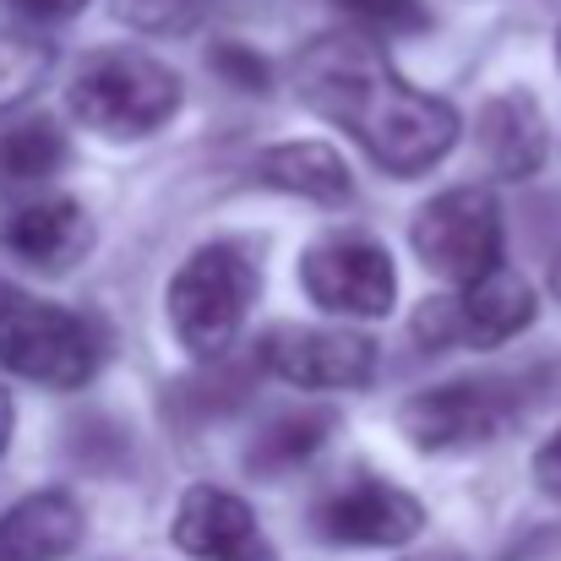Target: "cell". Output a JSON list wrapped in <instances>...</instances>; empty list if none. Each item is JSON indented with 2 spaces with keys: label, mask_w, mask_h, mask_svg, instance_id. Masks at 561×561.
I'll return each instance as SVG.
<instances>
[{
  "label": "cell",
  "mask_w": 561,
  "mask_h": 561,
  "mask_svg": "<svg viewBox=\"0 0 561 561\" xmlns=\"http://www.w3.org/2000/svg\"><path fill=\"white\" fill-rule=\"evenodd\" d=\"M295 93L333 126H344L387 175H431L453 142L458 115L436 93L409 88L387 55L360 33H328L300 49L295 60Z\"/></svg>",
  "instance_id": "obj_1"
},
{
  "label": "cell",
  "mask_w": 561,
  "mask_h": 561,
  "mask_svg": "<svg viewBox=\"0 0 561 561\" xmlns=\"http://www.w3.org/2000/svg\"><path fill=\"white\" fill-rule=\"evenodd\" d=\"M66 110L99 137L137 142L181 110V77L142 49H99L66 88Z\"/></svg>",
  "instance_id": "obj_2"
},
{
  "label": "cell",
  "mask_w": 561,
  "mask_h": 561,
  "mask_svg": "<svg viewBox=\"0 0 561 561\" xmlns=\"http://www.w3.org/2000/svg\"><path fill=\"white\" fill-rule=\"evenodd\" d=\"M256 306V256L245 245H202L170 284V322L191 355H218Z\"/></svg>",
  "instance_id": "obj_3"
},
{
  "label": "cell",
  "mask_w": 561,
  "mask_h": 561,
  "mask_svg": "<svg viewBox=\"0 0 561 561\" xmlns=\"http://www.w3.org/2000/svg\"><path fill=\"white\" fill-rule=\"evenodd\" d=\"M0 366L11 376H27L38 387H82L99 371V344L82 317L66 306H44L27 295H5L0 306Z\"/></svg>",
  "instance_id": "obj_4"
},
{
  "label": "cell",
  "mask_w": 561,
  "mask_h": 561,
  "mask_svg": "<svg viewBox=\"0 0 561 561\" xmlns=\"http://www.w3.org/2000/svg\"><path fill=\"white\" fill-rule=\"evenodd\" d=\"M414 256L458 289L496 273L502 267V207L474 186L431 196L414 218Z\"/></svg>",
  "instance_id": "obj_5"
},
{
  "label": "cell",
  "mask_w": 561,
  "mask_h": 561,
  "mask_svg": "<svg viewBox=\"0 0 561 561\" xmlns=\"http://www.w3.org/2000/svg\"><path fill=\"white\" fill-rule=\"evenodd\" d=\"M300 278H306V295L322 306V311H339V317H387L392 300H398V278H392V256L376 245L371 234H328L306 251L300 262Z\"/></svg>",
  "instance_id": "obj_6"
},
{
  "label": "cell",
  "mask_w": 561,
  "mask_h": 561,
  "mask_svg": "<svg viewBox=\"0 0 561 561\" xmlns=\"http://www.w3.org/2000/svg\"><path fill=\"white\" fill-rule=\"evenodd\" d=\"M507 420V392L491 381H447L403 403L398 425L414 447L425 453H453V447H480L502 431Z\"/></svg>",
  "instance_id": "obj_7"
},
{
  "label": "cell",
  "mask_w": 561,
  "mask_h": 561,
  "mask_svg": "<svg viewBox=\"0 0 561 561\" xmlns=\"http://www.w3.org/2000/svg\"><path fill=\"white\" fill-rule=\"evenodd\" d=\"M262 366L295 387H366L376 371V344L371 333L273 328L262 339Z\"/></svg>",
  "instance_id": "obj_8"
},
{
  "label": "cell",
  "mask_w": 561,
  "mask_h": 561,
  "mask_svg": "<svg viewBox=\"0 0 561 561\" xmlns=\"http://www.w3.org/2000/svg\"><path fill=\"white\" fill-rule=\"evenodd\" d=\"M317 529L333 546H409L425 529V507L403 485L360 474L317 507Z\"/></svg>",
  "instance_id": "obj_9"
},
{
  "label": "cell",
  "mask_w": 561,
  "mask_h": 561,
  "mask_svg": "<svg viewBox=\"0 0 561 561\" xmlns=\"http://www.w3.org/2000/svg\"><path fill=\"white\" fill-rule=\"evenodd\" d=\"M175 546L196 561H278L256 513L224 485H191L175 513Z\"/></svg>",
  "instance_id": "obj_10"
},
{
  "label": "cell",
  "mask_w": 561,
  "mask_h": 561,
  "mask_svg": "<svg viewBox=\"0 0 561 561\" xmlns=\"http://www.w3.org/2000/svg\"><path fill=\"white\" fill-rule=\"evenodd\" d=\"M431 311L442 317V333H436L431 344L463 339V344H474V350H491V344H507L513 333H524V328L535 322L540 300H535V289H529L518 273L496 267V273L463 284V295H458L453 306L442 300V306H431Z\"/></svg>",
  "instance_id": "obj_11"
},
{
  "label": "cell",
  "mask_w": 561,
  "mask_h": 561,
  "mask_svg": "<svg viewBox=\"0 0 561 561\" xmlns=\"http://www.w3.org/2000/svg\"><path fill=\"white\" fill-rule=\"evenodd\" d=\"M0 245L27 267H66L88 251V213L71 196H33L0 213Z\"/></svg>",
  "instance_id": "obj_12"
},
{
  "label": "cell",
  "mask_w": 561,
  "mask_h": 561,
  "mask_svg": "<svg viewBox=\"0 0 561 561\" xmlns=\"http://www.w3.org/2000/svg\"><path fill=\"white\" fill-rule=\"evenodd\" d=\"M82 540V507L66 491H33L0 513V561H66Z\"/></svg>",
  "instance_id": "obj_13"
},
{
  "label": "cell",
  "mask_w": 561,
  "mask_h": 561,
  "mask_svg": "<svg viewBox=\"0 0 561 561\" xmlns=\"http://www.w3.org/2000/svg\"><path fill=\"white\" fill-rule=\"evenodd\" d=\"M480 148L491 159V170L502 181H524L540 170L546 159V121H540V104L529 93H502L485 104V121H480Z\"/></svg>",
  "instance_id": "obj_14"
},
{
  "label": "cell",
  "mask_w": 561,
  "mask_h": 561,
  "mask_svg": "<svg viewBox=\"0 0 561 561\" xmlns=\"http://www.w3.org/2000/svg\"><path fill=\"white\" fill-rule=\"evenodd\" d=\"M256 175L273 191H289V196H306V202H322V207H339V202L355 196L350 164L322 142H278V148L262 153Z\"/></svg>",
  "instance_id": "obj_15"
},
{
  "label": "cell",
  "mask_w": 561,
  "mask_h": 561,
  "mask_svg": "<svg viewBox=\"0 0 561 561\" xmlns=\"http://www.w3.org/2000/svg\"><path fill=\"white\" fill-rule=\"evenodd\" d=\"M66 164V137L55 121H16L0 137V175L5 181H44Z\"/></svg>",
  "instance_id": "obj_16"
},
{
  "label": "cell",
  "mask_w": 561,
  "mask_h": 561,
  "mask_svg": "<svg viewBox=\"0 0 561 561\" xmlns=\"http://www.w3.org/2000/svg\"><path fill=\"white\" fill-rule=\"evenodd\" d=\"M55 55L38 44V38H22V33H0V115H11L16 104H27L44 77H49Z\"/></svg>",
  "instance_id": "obj_17"
},
{
  "label": "cell",
  "mask_w": 561,
  "mask_h": 561,
  "mask_svg": "<svg viewBox=\"0 0 561 561\" xmlns=\"http://www.w3.org/2000/svg\"><path fill=\"white\" fill-rule=\"evenodd\" d=\"M328 431H333V414H289L256 442L251 469H295L328 442Z\"/></svg>",
  "instance_id": "obj_18"
},
{
  "label": "cell",
  "mask_w": 561,
  "mask_h": 561,
  "mask_svg": "<svg viewBox=\"0 0 561 561\" xmlns=\"http://www.w3.org/2000/svg\"><path fill=\"white\" fill-rule=\"evenodd\" d=\"M121 22L142 27V33H186L202 22L207 0H115Z\"/></svg>",
  "instance_id": "obj_19"
},
{
  "label": "cell",
  "mask_w": 561,
  "mask_h": 561,
  "mask_svg": "<svg viewBox=\"0 0 561 561\" xmlns=\"http://www.w3.org/2000/svg\"><path fill=\"white\" fill-rule=\"evenodd\" d=\"M333 5H339V11H350L355 22L392 27V33H420V27H425L420 0H333Z\"/></svg>",
  "instance_id": "obj_20"
},
{
  "label": "cell",
  "mask_w": 561,
  "mask_h": 561,
  "mask_svg": "<svg viewBox=\"0 0 561 561\" xmlns=\"http://www.w3.org/2000/svg\"><path fill=\"white\" fill-rule=\"evenodd\" d=\"M535 485L551 491V496H561V431L535 453Z\"/></svg>",
  "instance_id": "obj_21"
},
{
  "label": "cell",
  "mask_w": 561,
  "mask_h": 561,
  "mask_svg": "<svg viewBox=\"0 0 561 561\" xmlns=\"http://www.w3.org/2000/svg\"><path fill=\"white\" fill-rule=\"evenodd\" d=\"M22 16H38V22H66V16H77L88 0H11Z\"/></svg>",
  "instance_id": "obj_22"
},
{
  "label": "cell",
  "mask_w": 561,
  "mask_h": 561,
  "mask_svg": "<svg viewBox=\"0 0 561 561\" xmlns=\"http://www.w3.org/2000/svg\"><path fill=\"white\" fill-rule=\"evenodd\" d=\"M11 420H16V414H11V392L0 387V453L11 447Z\"/></svg>",
  "instance_id": "obj_23"
},
{
  "label": "cell",
  "mask_w": 561,
  "mask_h": 561,
  "mask_svg": "<svg viewBox=\"0 0 561 561\" xmlns=\"http://www.w3.org/2000/svg\"><path fill=\"white\" fill-rule=\"evenodd\" d=\"M5 295H11V289H5V284H0V306H5Z\"/></svg>",
  "instance_id": "obj_24"
},
{
  "label": "cell",
  "mask_w": 561,
  "mask_h": 561,
  "mask_svg": "<svg viewBox=\"0 0 561 561\" xmlns=\"http://www.w3.org/2000/svg\"><path fill=\"white\" fill-rule=\"evenodd\" d=\"M557 289H561V267H557Z\"/></svg>",
  "instance_id": "obj_25"
},
{
  "label": "cell",
  "mask_w": 561,
  "mask_h": 561,
  "mask_svg": "<svg viewBox=\"0 0 561 561\" xmlns=\"http://www.w3.org/2000/svg\"><path fill=\"white\" fill-rule=\"evenodd\" d=\"M557 49H561V38H557Z\"/></svg>",
  "instance_id": "obj_26"
}]
</instances>
